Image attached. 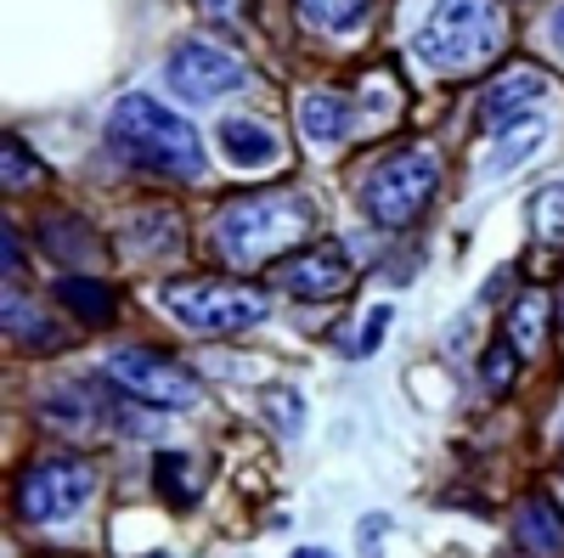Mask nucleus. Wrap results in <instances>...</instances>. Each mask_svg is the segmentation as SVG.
I'll use <instances>...</instances> for the list:
<instances>
[{"mask_svg":"<svg viewBox=\"0 0 564 558\" xmlns=\"http://www.w3.org/2000/svg\"><path fill=\"white\" fill-rule=\"evenodd\" d=\"M108 142L119 147V158L153 169L164 180H198L204 175V142H198V130L186 124L181 113H170L164 102L141 97V90H130V97L113 102Z\"/></svg>","mask_w":564,"mask_h":558,"instance_id":"obj_1","label":"nucleus"},{"mask_svg":"<svg viewBox=\"0 0 564 558\" xmlns=\"http://www.w3.org/2000/svg\"><path fill=\"white\" fill-rule=\"evenodd\" d=\"M311 204L294 193H260V198H238L215 215V249L226 265H276L282 249H294L311 231Z\"/></svg>","mask_w":564,"mask_h":558,"instance_id":"obj_2","label":"nucleus"},{"mask_svg":"<svg viewBox=\"0 0 564 558\" xmlns=\"http://www.w3.org/2000/svg\"><path fill=\"white\" fill-rule=\"evenodd\" d=\"M508 40L497 0H435V12L412 34V52L435 74H475L486 68Z\"/></svg>","mask_w":564,"mask_h":558,"instance_id":"obj_3","label":"nucleus"},{"mask_svg":"<svg viewBox=\"0 0 564 558\" xmlns=\"http://www.w3.org/2000/svg\"><path fill=\"white\" fill-rule=\"evenodd\" d=\"M164 310L193 328L204 339H220V333H249L271 316V294L260 288H243V283H164L159 288Z\"/></svg>","mask_w":564,"mask_h":558,"instance_id":"obj_4","label":"nucleus"},{"mask_svg":"<svg viewBox=\"0 0 564 558\" xmlns=\"http://www.w3.org/2000/svg\"><path fill=\"white\" fill-rule=\"evenodd\" d=\"M441 193V164L435 153H390L379 169H367L361 180V209L372 226L406 231Z\"/></svg>","mask_w":564,"mask_h":558,"instance_id":"obj_5","label":"nucleus"},{"mask_svg":"<svg viewBox=\"0 0 564 558\" xmlns=\"http://www.w3.org/2000/svg\"><path fill=\"white\" fill-rule=\"evenodd\" d=\"M90 496H97V469L79 457H40L12 485V507L29 525H68L85 514Z\"/></svg>","mask_w":564,"mask_h":558,"instance_id":"obj_6","label":"nucleus"},{"mask_svg":"<svg viewBox=\"0 0 564 558\" xmlns=\"http://www.w3.org/2000/svg\"><path fill=\"white\" fill-rule=\"evenodd\" d=\"M102 379L135 401V406H153V412H186V406H198L204 384H198V372L193 366H181L159 350H141V344H124L102 361Z\"/></svg>","mask_w":564,"mask_h":558,"instance_id":"obj_7","label":"nucleus"},{"mask_svg":"<svg viewBox=\"0 0 564 558\" xmlns=\"http://www.w3.org/2000/svg\"><path fill=\"white\" fill-rule=\"evenodd\" d=\"M164 79L181 102H220L226 90H243L249 68L226 52V45H209V40H181L170 63H164Z\"/></svg>","mask_w":564,"mask_h":558,"instance_id":"obj_8","label":"nucleus"},{"mask_svg":"<svg viewBox=\"0 0 564 558\" xmlns=\"http://www.w3.org/2000/svg\"><path fill=\"white\" fill-rule=\"evenodd\" d=\"M356 283V271L345 260L339 243H311V249H294L271 265V288H282L289 299H339L345 288Z\"/></svg>","mask_w":564,"mask_h":558,"instance_id":"obj_9","label":"nucleus"},{"mask_svg":"<svg viewBox=\"0 0 564 558\" xmlns=\"http://www.w3.org/2000/svg\"><path fill=\"white\" fill-rule=\"evenodd\" d=\"M547 97V79L536 68H508L486 85V97H480V124L486 130H508V124H525L536 119V102Z\"/></svg>","mask_w":564,"mask_h":558,"instance_id":"obj_10","label":"nucleus"},{"mask_svg":"<svg viewBox=\"0 0 564 558\" xmlns=\"http://www.w3.org/2000/svg\"><path fill=\"white\" fill-rule=\"evenodd\" d=\"M215 142H220L226 164H238V169H265V164H276V130L260 124V119L226 113L220 130H215Z\"/></svg>","mask_w":564,"mask_h":558,"instance_id":"obj_11","label":"nucleus"},{"mask_svg":"<svg viewBox=\"0 0 564 558\" xmlns=\"http://www.w3.org/2000/svg\"><path fill=\"white\" fill-rule=\"evenodd\" d=\"M547 142V119L536 113V119H525V124H508V130H497V142H491V153L480 158V180H502V175H513L536 147Z\"/></svg>","mask_w":564,"mask_h":558,"instance_id":"obj_12","label":"nucleus"},{"mask_svg":"<svg viewBox=\"0 0 564 558\" xmlns=\"http://www.w3.org/2000/svg\"><path fill=\"white\" fill-rule=\"evenodd\" d=\"M350 124H356V113H350L345 97H334V90H311V97H300V135H305L311 147L345 142Z\"/></svg>","mask_w":564,"mask_h":558,"instance_id":"obj_13","label":"nucleus"},{"mask_svg":"<svg viewBox=\"0 0 564 558\" xmlns=\"http://www.w3.org/2000/svg\"><path fill=\"white\" fill-rule=\"evenodd\" d=\"M513 536H520V547L536 552V558H558L564 552V514L547 496H525L520 514H513Z\"/></svg>","mask_w":564,"mask_h":558,"instance_id":"obj_14","label":"nucleus"},{"mask_svg":"<svg viewBox=\"0 0 564 558\" xmlns=\"http://www.w3.org/2000/svg\"><path fill=\"white\" fill-rule=\"evenodd\" d=\"M153 480H159V496L175 502V507H186V502L204 496V469H198L193 457H181V451H164V457L153 462Z\"/></svg>","mask_w":564,"mask_h":558,"instance_id":"obj_15","label":"nucleus"},{"mask_svg":"<svg viewBox=\"0 0 564 558\" xmlns=\"http://www.w3.org/2000/svg\"><path fill=\"white\" fill-rule=\"evenodd\" d=\"M57 299L74 310V316H85V321H113V288L108 283H97V276H63L57 283Z\"/></svg>","mask_w":564,"mask_h":558,"instance_id":"obj_16","label":"nucleus"},{"mask_svg":"<svg viewBox=\"0 0 564 558\" xmlns=\"http://www.w3.org/2000/svg\"><path fill=\"white\" fill-rule=\"evenodd\" d=\"M0 316H7V328H12V339L18 344H29V350H57L63 344V333H52V321H45L23 294H7V305H0Z\"/></svg>","mask_w":564,"mask_h":558,"instance_id":"obj_17","label":"nucleus"},{"mask_svg":"<svg viewBox=\"0 0 564 558\" xmlns=\"http://www.w3.org/2000/svg\"><path fill=\"white\" fill-rule=\"evenodd\" d=\"M294 7H300V18H305L311 29H322V34H356L372 0H294Z\"/></svg>","mask_w":564,"mask_h":558,"instance_id":"obj_18","label":"nucleus"},{"mask_svg":"<svg viewBox=\"0 0 564 558\" xmlns=\"http://www.w3.org/2000/svg\"><path fill=\"white\" fill-rule=\"evenodd\" d=\"M542 333H547V299L531 288V294H520V305L508 310V333H502V339L525 355V350L542 344Z\"/></svg>","mask_w":564,"mask_h":558,"instance_id":"obj_19","label":"nucleus"},{"mask_svg":"<svg viewBox=\"0 0 564 558\" xmlns=\"http://www.w3.org/2000/svg\"><path fill=\"white\" fill-rule=\"evenodd\" d=\"M531 238L542 249H564V180L542 186V193L531 198Z\"/></svg>","mask_w":564,"mask_h":558,"instance_id":"obj_20","label":"nucleus"},{"mask_svg":"<svg viewBox=\"0 0 564 558\" xmlns=\"http://www.w3.org/2000/svg\"><path fill=\"white\" fill-rule=\"evenodd\" d=\"M265 417L276 424L282 440H300V435H305V395L289 390V384H271V390H265Z\"/></svg>","mask_w":564,"mask_h":558,"instance_id":"obj_21","label":"nucleus"},{"mask_svg":"<svg viewBox=\"0 0 564 558\" xmlns=\"http://www.w3.org/2000/svg\"><path fill=\"white\" fill-rule=\"evenodd\" d=\"M29 180H45V164L18 142V135H7V142H0V186H7V193H23Z\"/></svg>","mask_w":564,"mask_h":558,"instance_id":"obj_22","label":"nucleus"},{"mask_svg":"<svg viewBox=\"0 0 564 558\" xmlns=\"http://www.w3.org/2000/svg\"><path fill=\"white\" fill-rule=\"evenodd\" d=\"M513 355H520V350H513L508 339H497V344L480 355V384H486L491 395H502V390L513 384Z\"/></svg>","mask_w":564,"mask_h":558,"instance_id":"obj_23","label":"nucleus"},{"mask_svg":"<svg viewBox=\"0 0 564 558\" xmlns=\"http://www.w3.org/2000/svg\"><path fill=\"white\" fill-rule=\"evenodd\" d=\"M390 321H395V310H390V305H372V310H367V321H361V333L350 339V355H372V350H379Z\"/></svg>","mask_w":564,"mask_h":558,"instance_id":"obj_24","label":"nucleus"},{"mask_svg":"<svg viewBox=\"0 0 564 558\" xmlns=\"http://www.w3.org/2000/svg\"><path fill=\"white\" fill-rule=\"evenodd\" d=\"M390 530V519L384 514H372V519H361L356 525V536H361V558H379V536Z\"/></svg>","mask_w":564,"mask_h":558,"instance_id":"obj_25","label":"nucleus"},{"mask_svg":"<svg viewBox=\"0 0 564 558\" xmlns=\"http://www.w3.org/2000/svg\"><path fill=\"white\" fill-rule=\"evenodd\" d=\"M204 7H209L215 18H226V23H243V18H254V0H204Z\"/></svg>","mask_w":564,"mask_h":558,"instance_id":"obj_26","label":"nucleus"},{"mask_svg":"<svg viewBox=\"0 0 564 558\" xmlns=\"http://www.w3.org/2000/svg\"><path fill=\"white\" fill-rule=\"evenodd\" d=\"M547 34H553V45H558V52H564V7L547 18Z\"/></svg>","mask_w":564,"mask_h":558,"instance_id":"obj_27","label":"nucleus"},{"mask_svg":"<svg viewBox=\"0 0 564 558\" xmlns=\"http://www.w3.org/2000/svg\"><path fill=\"white\" fill-rule=\"evenodd\" d=\"M294 558H327V552H322V547H300Z\"/></svg>","mask_w":564,"mask_h":558,"instance_id":"obj_28","label":"nucleus"},{"mask_svg":"<svg viewBox=\"0 0 564 558\" xmlns=\"http://www.w3.org/2000/svg\"><path fill=\"white\" fill-rule=\"evenodd\" d=\"M153 558H170V552H153Z\"/></svg>","mask_w":564,"mask_h":558,"instance_id":"obj_29","label":"nucleus"}]
</instances>
